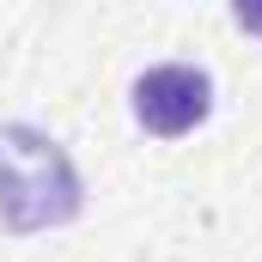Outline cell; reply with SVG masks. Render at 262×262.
<instances>
[{"instance_id": "cell-3", "label": "cell", "mask_w": 262, "mask_h": 262, "mask_svg": "<svg viewBox=\"0 0 262 262\" xmlns=\"http://www.w3.org/2000/svg\"><path fill=\"white\" fill-rule=\"evenodd\" d=\"M238 25H262V12H238Z\"/></svg>"}, {"instance_id": "cell-1", "label": "cell", "mask_w": 262, "mask_h": 262, "mask_svg": "<svg viewBox=\"0 0 262 262\" xmlns=\"http://www.w3.org/2000/svg\"><path fill=\"white\" fill-rule=\"evenodd\" d=\"M0 213L12 232H43L79 213V171L25 122H0Z\"/></svg>"}, {"instance_id": "cell-2", "label": "cell", "mask_w": 262, "mask_h": 262, "mask_svg": "<svg viewBox=\"0 0 262 262\" xmlns=\"http://www.w3.org/2000/svg\"><path fill=\"white\" fill-rule=\"evenodd\" d=\"M207 104H213V85H207L201 67L171 61V67H146V73L134 79V116H140L152 134L195 128L201 116H207Z\"/></svg>"}]
</instances>
